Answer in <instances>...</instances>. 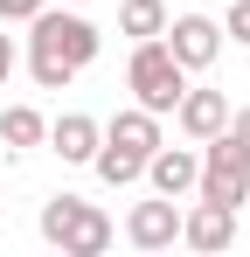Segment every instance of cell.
<instances>
[{"label":"cell","mask_w":250,"mask_h":257,"mask_svg":"<svg viewBox=\"0 0 250 257\" xmlns=\"http://www.w3.org/2000/svg\"><path fill=\"white\" fill-rule=\"evenodd\" d=\"M229 42H250V0L229 7Z\"/></svg>","instance_id":"obj_16"},{"label":"cell","mask_w":250,"mask_h":257,"mask_svg":"<svg viewBox=\"0 0 250 257\" xmlns=\"http://www.w3.org/2000/svg\"><path fill=\"white\" fill-rule=\"evenodd\" d=\"M160 42H167V56H174L181 70H208V63L222 56V28H215L208 14H181V21L160 28Z\"/></svg>","instance_id":"obj_5"},{"label":"cell","mask_w":250,"mask_h":257,"mask_svg":"<svg viewBox=\"0 0 250 257\" xmlns=\"http://www.w3.org/2000/svg\"><path fill=\"white\" fill-rule=\"evenodd\" d=\"M125 90L153 111V118H167L174 104H181V90H188V70L167 56V42L153 35V42H132V63H125Z\"/></svg>","instance_id":"obj_3"},{"label":"cell","mask_w":250,"mask_h":257,"mask_svg":"<svg viewBox=\"0 0 250 257\" xmlns=\"http://www.w3.org/2000/svg\"><path fill=\"white\" fill-rule=\"evenodd\" d=\"M7 77H14V42L0 35V84H7Z\"/></svg>","instance_id":"obj_18"},{"label":"cell","mask_w":250,"mask_h":257,"mask_svg":"<svg viewBox=\"0 0 250 257\" xmlns=\"http://www.w3.org/2000/svg\"><path fill=\"white\" fill-rule=\"evenodd\" d=\"M97 139H104V125H97V118H83V111H63V118L49 125V146H56L63 160H77V167H90Z\"/></svg>","instance_id":"obj_10"},{"label":"cell","mask_w":250,"mask_h":257,"mask_svg":"<svg viewBox=\"0 0 250 257\" xmlns=\"http://www.w3.org/2000/svg\"><path fill=\"white\" fill-rule=\"evenodd\" d=\"M42 236L56 243V250H70V257H104L111 250V215L97 209V202H77V195H49L42 202Z\"/></svg>","instance_id":"obj_2"},{"label":"cell","mask_w":250,"mask_h":257,"mask_svg":"<svg viewBox=\"0 0 250 257\" xmlns=\"http://www.w3.org/2000/svg\"><path fill=\"white\" fill-rule=\"evenodd\" d=\"M125 236H132L139 250H167V243L181 236V209H174V195H160V202H139V209L125 215Z\"/></svg>","instance_id":"obj_8"},{"label":"cell","mask_w":250,"mask_h":257,"mask_svg":"<svg viewBox=\"0 0 250 257\" xmlns=\"http://www.w3.org/2000/svg\"><path fill=\"white\" fill-rule=\"evenodd\" d=\"M174 118H181V132L202 146V139H215V132L229 125V97H222V90H181Z\"/></svg>","instance_id":"obj_9"},{"label":"cell","mask_w":250,"mask_h":257,"mask_svg":"<svg viewBox=\"0 0 250 257\" xmlns=\"http://www.w3.org/2000/svg\"><path fill=\"white\" fill-rule=\"evenodd\" d=\"M104 139H111V146H125V153H139V160H146V153L160 146V118H153L146 104H132V111H118V118L104 125Z\"/></svg>","instance_id":"obj_11"},{"label":"cell","mask_w":250,"mask_h":257,"mask_svg":"<svg viewBox=\"0 0 250 257\" xmlns=\"http://www.w3.org/2000/svg\"><path fill=\"white\" fill-rule=\"evenodd\" d=\"M0 139H7L14 153H21V146H42V139H49V118H42L35 104H7V111H0Z\"/></svg>","instance_id":"obj_13"},{"label":"cell","mask_w":250,"mask_h":257,"mask_svg":"<svg viewBox=\"0 0 250 257\" xmlns=\"http://www.w3.org/2000/svg\"><path fill=\"white\" fill-rule=\"evenodd\" d=\"M195 174H202V153H188V146H153V153H146V181H153V195H174V202H181V195H188V188H195Z\"/></svg>","instance_id":"obj_6"},{"label":"cell","mask_w":250,"mask_h":257,"mask_svg":"<svg viewBox=\"0 0 250 257\" xmlns=\"http://www.w3.org/2000/svg\"><path fill=\"white\" fill-rule=\"evenodd\" d=\"M90 167H97V181H104V188H132V181L146 174V160H139V153H125V146H111V139H97Z\"/></svg>","instance_id":"obj_12"},{"label":"cell","mask_w":250,"mask_h":257,"mask_svg":"<svg viewBox=\"0 0 250 257\" xmlns=\"http://www.w3.org/2000/svg\"><path fill=\"white\" fill-rule=\"evenodd\" d=\"M222 132H229L236 146H250V111H236V118H229V125H222Z\"/></svg>","instance_id":"obj_17"},{"label":"cell","mask_w":250,"mask_h":257,"mask_svg":"<svg viewBox=\"0 0 250 257\" xmlns=\"http://www.w3.org/2000/svg\"><path fill=\"white\" fill-rule=\"evenodd\" d=\"M160 28H167L160 0H125V7H118V35H132V42H153Z\"/></svg>","instance_id":"obj_14"},{"label":"cell","mask_w":250,"mask_h":257,"mask_svg":"<svg viewBox=\"0 0 250 257\" xmlns=\"http://www.w3.org/2000/svg\"><path fill=\"white\" fill-rule=\"evenodd\" d=\"M195 188H202V202H222V209L250 202V146H236L229 132L202 139V174H195Z\"/></svg>","instance_id":"obj_4"},{"label":"cell","mask_w":250,"mask_h":257,"mask_svg":"<svg viewBox=\"0 0 250 257\" xmlns=\"http://www.w3.org/2000/svg\"><path fill=\"white\" fill-rule=\"evenodd\" d=\"M49 0H0V21H35Z\"/></svg>","instance_id":"obj_15"},{"label":"cell","mask_w":250,"mask_h":257,"mask_svg":"<svg viewBox=\"0 0 250 257\" xmlns=\"http://www.w3.org/2000/svg\"><path fill=\"white\" fill-rule=\"evenodd\" d=\"M97 49H104V35L83 14L42 7L35 21H28V70H35L42 90H70V77H77L83 63H97Z\"/></svg>","instance_id":"obj_1"},{"label":"cell","mask_w":250,"mask_h":257,"mask_svg":"<svg viewBox=\"0 0 250 257\" xmlns=\"http://www.w3.org/2000/svg\"><path fill=\"white\" fill-rule=\"evenodd\" d=\"M181 243H195V250H229V243H236V209L195 202V209L181 215Z\"/></svg>","instance_id":"obj_7"}]
</instances>
